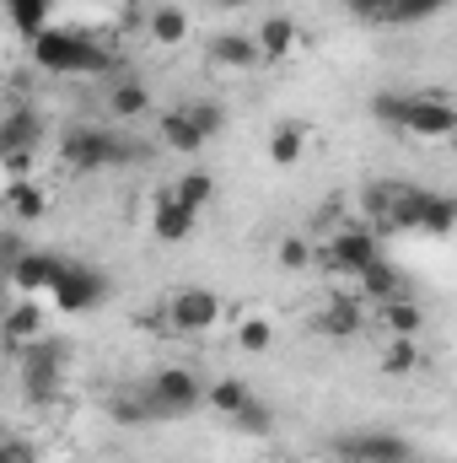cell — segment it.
I'll use <instances>...</instances> for the list:
<instances>
[{
    "label": "cell",
    "mask_w": 457,
    "mask_h": 463,
    "mask_svg": "<svg viewBox=\"0 0 457 463\" xmlns=\"http://www.w3.org/2000/svg\"><path fill=\"white\" fill-rule=\"evenodd\" d=\"M0 313H5V302H0Z\"/></svg>",
    "instance_id": "cell-40"
},
{
    "label": "cell",
    "mask_w": 457,
    "mask_h": 463,
    "mask_svg": "<svg viewBox=\"0 0 457 463\" xmlns=\"http://www.w3.org/2000/svg\"><path fill=\"white\" fill-rule=\"evenodd\" d=\"M0 463H38V453L27 442H0Z\"/></svg>",
    "instance_id": "cell-38"
},
{
    "label": "cell",
    "mask_w": 457,
    "mask_h": 463,
    "mask_svg": "<svg viewBox=\"0 0 457 463\" xmlns=\"http://www.w3.org/2000/svg\"><path fill=\"white\" fill-rule=\"evenodd\" d=\"M237 345L242 350H269L275 345V329H269V318H242V329H237Z\"/></svg>",
    "instance_id": "cell-33"
},
{
    "label": "cell",
    "mask_w": 457,
    "mask_h": 463,
    "mask_svg": "<svg viewBox=\"0 0 457 463\" xmlns=\"http://www.w3.org/2000/svg\"><path fill=\"white\" fill-rule=\"evenodd\" d=\"M318 329H323L329 340H355V335L366 329V307L350 302V297H334V302L318 313Z\"/></svg>",
    "instance_id": "cell-18"
},
{
    "label": "cell",
    "mask_w": 457,
    "mask_h": 463,
    "mask_svg": "<svg viewBox=\"0 0 457 463\" xmlns=\"http://www.w3.org/2000/svg\"><path fill=\"white\" fill-rule=\"evenodd\" d=\"M253 399V388L242 383V377H216V383H205V410H216V415H237L242 404Z\"/></svg>",
    "instance_id": "cell-23"
},
{
    "label": "cell",
    "mask_w": 457,
    "mask_h": 463,
    "mask_svg": "<svg viewBox=\"0 0 457 463\" xmlns=\"http://www.w3.org/2000/svg\"><path fill=\"white\" fill-rule=\"evenodd\" d=\"M253 43H258V60H264V65L291 60V49H296V22H291V16H264L258 33H253Z\"/></svg>",
    "instance_id": "cell-15"
},
{
    "label": "cell",
    "mask_w": 457,
    "mask_h": 463,
    "mask_svg": "<svg viewBox=\"0 0 457 463\" xmlns=\"http://www.w3.org/2000/svg\"><path fill=\"white\" fill-rule=\"evenodd\" d=\"M221 11H242V5H253V0H216Z\"/></svg>",
    "instance_id": "cell-39"
},
{
    "label": "cell",
    "mask_w": 457,
    "mask_h": 463,
    "mask_svg": "<svg viewBox=\"0 0 457 463\" xmlns=\"http://www.w3.org/2000/svg\"><path fill=\"white\" fill-rule=\"evenodd\" d=\"M33 156H38V151H5V156H0V173H5V178H33Z\"/></svg>",
    "instance_id": "cell-36"
},
{
    "label": "cell",
    "mask_w": 457,
    "mask_h": 463,
    "mask_svg": "<svg viewBox=\"0 0 457 463\" xmlns=\"http://www.w3.org/2000/svg\"><path fill=\"white\" fill-rule=\"evenodd\" d=\"M5 211H11L16 222H38V216L49 211V194H43L33 178H11V184H5Z\"/></svg>",
    "instance_id": "cell-22"
},
{
    "label": "cell",
    "mask_w": 457,
    "mask_h": 463,
    "mask_svg": "<svg viewBox=\"0 0 457 463\" xmlns=\"http://www.w3.org/2000/svg\"><path fill=\"white\" fill-rule=\"evenodd\" d=\"M173 194H178V200H183L189 211H205V205H210V194H216V178L194 167V173H183V178L173 184Z\"/></svg>",
    "instance_id": "cell-28"
},
{
    "label": "cell",
    "mask_w": 457,
    "mask_h": 463,
    "mask_svg": "<svg viewBox=\"0 0 457 463\" xmlns=\"http://www.w3.org/2000/svg\"><path fill=\"white\" fill-rule=\"evenodd\" d=\"M200 227V211H189L173 189H162L156 200H151V232L162 237V242H189Z\"/></svg>",
    "instance_id": "cell-9"
},
{
    "label": "cell",
    "mask_w": 457,
    "mask_h": 463,
    "mask_svg": "<svg viewBox=\"0 0 457 463\" xmlns=\"http://www.w3.org/2000/svg\"><path fill=\"white\" fill-rule=\"evenodd\" d=\"M420 361H425V355H420L415 340H393V345L382 350V372H387V377H409V372H420Z\"/></svg>",
    "instance_id": "cell-30"
},
{
    "label": "cell",
    "mask_w": 457,
    "mask_h": 463,
    "mask_svg": "<svg viewBox=\"0 0 457 463\" xmlns=\"http://www.w3.org/2000/svg\"><path fill=\"white\" fill-rule=\"evenodd\" d=\"M22 253H27V232H0V275H11Z\"/></svg>",
    "instance_id": "cell-34"
},
{
    "label": "cell",
    "mask_w": 457,
    "mask_h": 463,
    "mask_svg": "<svg viewBox=\"0 0 457 463\" xmlns=\"http://www.w3.org/2000/svg\"><path fill=\"white\" fill-rule=\"evenodd\" d=\"M442 11H447V0H387L382 22H393V27H420V22H431V16H442Z\"/></svg>",
    "instance_id": "cell-24"
},
{
    "label": "cell",
    "mask_w": 457,
    "mask_h": 463,
    "mask_svg": "<svg viewBox=\"0 0 457 463\" xmlns=\"http://www.w3.org/2000/svg\"><path fill=\"white\" fill-rule=\"evenodd\" d=\"M108 415H114L118 426H145L151 420V404H145V393H118L114 404H108Z\"/></svg>",
    "instance_id": "cell-32"
},
{
    "label": "cell",
    "mask_w": 457,
    "mask_h": 463,
    "mask_svg": "<svg viewBox=\"0 0 457 463\" xmlns=\"http://www.w3.org/2000/svg\"><path fill=\"white\" fill-rule=\"evenodd\" d=\"M38 335H43V313H38V302H33V297L0 313V340H5V345L22 350V345H33Z\"/></svg>",
    "instance_id": "cell-16"
},
{
    "label": "cell",
    "mask_w": 457,
    "mask_h": 463,
    "mask_svg": "<svg viewBox=\"0 0 457 463\" xmlns=\"http://www.w3.org/2000/svg\"><path fill=\"white\" fill-rule=\"evenodd\" d=\"M162 318H167L173 335H210V329L221 324V297L205 291V286H183V291L162 307Z\"/></svg>",
    "instance_id": "cell-7"
},
{
    "label": "cell",
    "mask_w": 457,
    "mask_h": 463,
    "mask_svg": "<svg viewBox=\"0 0 457 463\" xmlns=\"http://www.w3.org/2000/svg\"><path fill=\"white\" fill-rule=\"evenodd\" d=\"M60 264H65L60 253H43V248H27V253L16 259V269H11L5 280H11V286H16L22 297H33V291H49V286H54V275H60Z\"/></svg>",
    "instance_id": "cell-11"
},
{
    "label": "cell",
    "mask_w": 457,
    "mask_h": 463,
    "mask_svg": "<svg viewBox=\"0 0 457 463\" xmlns=\"http://www.w3.org/2000/svg\"><path fill=\"white\" fill-rule=\"evenodd\" d=\"M205 54H210L216 65H227V71H253V65H264V60H258V43H253V33H242V27L216 33V38L205 43Z\"/></svg>",
    "instance_id": "cell-13"
},
{
    "label": "cell",
    "mask_w": 457,
    "mask_h": 463,
    "mask_svg": "<svg viewBox=\"0 0 457 463\" xmlns=\"http://www.w3.org/2000/svg\"><path fill=\"white\" fill-rule=\"evenodd\" d=\"M140 393H145V404H151V420H183V415L205 410V383H200L189 366H162Z\"/></svg>",
    "instance_id": "cell-4"
},
{
    "label": "cell",
    "mask_w": 457,
    "mask_h": 463,
    "mask_svg": "<svg viewBox=\"0 0 457 463\" xmlns=\"http://www.w3.org/2000/svg\"><path fill=\"white\" fill-rule=\"evenodd\" d=\"M145 146L135 135H118V129H103V124H76L65 129V146H60V162L70 173H103V167H129L140 162Z\"/></svg>",
    "instance_id": "cell-2"
},
{
    "label": "cell",
    "mask_w": 457,
    "mask_h": 463,
    "mask_svg": "<svg viewBox=\"0 0 457 463\" xmlns=\"http://www.w3.org/2000/svg\"><path fill=\"white\" fill-rule=\"evenodd\" d=\"M377 253H382V242H377L371 227H344V232L329 237V248H323L318 259H323V269H334V275H360Z\"/></svg>",
    "instance_id": "cell-8"
},
{
    "label": "cell",
    "mask_w": 457,
    "mask_h": 463,
    "mask_svg": "<svg viewBox=\"0 0 457 463\" xmlns=\"http://www.w3.org/2000/svg\"><path fill=\"white\" fill-rule=\"evenodd\" d=\"M452 222H457V205L442 189H431V200H425V211H420V232H425V237H447Z\"/></svg>",
    "instance_id": "cell-27"
},
{
    "label": "cell",
    "mask_w": 457,
    "mask_h": 463,
    "mask_svg": "<svg viewBox=\"0 0 457 463\" xmlns=\"http://www.w3.org/2000/svg\"><path fill=\"white\" fill-rule=\"evenodd\" d=\"M151 109V92H145V81H135V76H124V81H114L108 87V114L118 118V124H129V118H140Z\"/></svg>",
    "instance_id": "cell-21"
},
{
    "label": "cell",
    "mask_w": 457,
    "mask_h": 463,
    "mask_svg": "<svg viewBox=\"0 0 457 463\" xmlns=\"http://www.w3.org/2000/svg\"><path fill=\"white\" fill-rule=\"evenodd\" d=\"M49 297H54V307L60 313H92V307H103L108 302V275L98 269V264H81V259H65L60 264V275H54V286H49Z\"/></svg>",
    "instance_id": "cell-5"
},
{
    "label": "cell",
    "mask_w": 457,
    "mask_h": 463,
    "mask_svg": "<svg viewBox=\"0 0 457 463\" xmlns=\"http://www.w3.org/2000/svg\"><path fill=\"white\" fill-rule=\"evenodd\" d=\"M377 318L393 329V340H415L425 329V307L415 297H393V302H377Z\"/></svg>",
    "instance_id": "cell-20"
},
{
    "label": "cell",
    "mask_w": 457,
    "mask_h": 463,
    "mask_svg": "<svg viewBox=\"0 0 457 463\" xmlns=\"http://www.w3.org/2000/svg\"><path fill=\"white\" fill-rule=\"evenodd\" d=\"M355 280H360V291H366L371 302H393V297H409V280H404V269H398L393 259H382V253H377V259H371V264H366Z\"/></svg>",
    "instance_id": "cell-14"
},
{
    "label": "cell",
    "mask_w": 457,
    "mask_h": 463,
    "mask_svg": "<svg viewBox=\"0 0 457 463\" xmlns=\"http://www.w3.org/2000/svg\"><path fill=\"white\" fill-rule=\"evenodd\" d=\"M60 372H65V345L60 340L22 345V393H27V404H49L60 393Z\"/></svg>",
    "instance_id": "cell-6"
},
{
    "label": "cell",
    "mask_w": 457,
    "mask_h": 463,
    "mask_svg": "<svg viewBox=\"0 0 457 463\" xmlns=\"http://www.w3.org/2000/svg\"><path fill=\"white\" fill-rule=\"evenodd\" d=\"M49 11H54V0H5V16H11V27H16L22 38L43 33V27H49Z\"/></svg>",
    "instance_id": "cell-25"
},
{
    "label": "cell",
    "mask_w": 457,
    "mask_h": 463,
    "mask_svg": "<svg viewBox=\"0 0 457 463\" xmlns=\"http://www.w3.org/2000/svg\"><path fill=\"white\" fill-rule=\"evenodd\" d=\"M302 151H307V129H302V124H280V129L269 135V162H275V167L302 162Z\"/></svg>",
    "instance_id": "cell-26"
},
{
    "label": "cell",
    "mask_w": 457,
    "mask_h": 463,
    "mask_svg": "<svg viewBox=\"0 0 457 463\" xmlns=\"http://www.w3.org/2000/svg\"><path fill=\"white\" fill-rule=\"evenodd\" d=\"M156 135H162V146H167V151H178V156H194V151L205 146V135L189 124L183 103H178V109H167V114L156 118Z\"/></svg>",
    "instance_id": "cell-19"
},
{
    "label": "cell",
    "mask_w": 457,
    "mask_h": 463,
    "mask_svg": "<svg viewBox=\"0 0 457 463\" xmlns=\"http://www.w3.org/2000/svg\"><path fill=\"white\" fill-rule=\"evenodd\" d=\"M371 118H382L393 129H409L420 140H447L457 129V109L447 98H409V92H377L371 98Z\"/></svg>",
    "instance_id": "cell-3"
},
{
    "label": "cell",
    "mask_w": 457,
    "mask_h": 463,
    "mask_svg": "<svg viewBox=\"0 0 457 463\" xmlns=\"http://www.w3.org/2000/svg\"><path fill=\"white\" fill-rule=\"evenodd\" d=\"M145 33H151L156 49H183L189 43V11L183 5H156L145 16Z\"/></svg>",
    "instance_id": "cell-17"
},
{
    "label": "cell",
    "mask_w": 457,
    "mask_h": 463,
    "mask_svg": "<svg viewBox=\"0 0 457 463\" xmlns=\"http://www.w3.org/2000/svg\"><path fill=\"white\" fill-rule=\"evenodd\" d=\"M43 140V114L33 103H16L11 114H0V146L5 151H38Z\"/></svg>",
    "instance_id": "cell-12"
},
{
    "label": "cell",
    "mask_w": 457,
    "mask_h": 463,
    "mask_svg": "<svg viewBox=\"0 0 457 463\" xmlns=\"http://www.w3.org/2000/svg\"><path fill=\"white\" fill-rule=\"evenodd\" d=\"M360 22H382V11H387V0H344Z\"/></svg>",
    "instance_id": "cell-37"
},
{
    "label": "cell",
    "mask_w": 457,
    "mask_h": 463,
    "mask_svg": "<svg viewBox=\"0 0 457 463\" xmlns=\"http://www.w3.org/2000/svg\"><path fill=\"white\" fill-rule=\"evenodd\" d=\"M340 453L350 463H409V442L393 431H360V437H344Z\"/></svg>",
    "instance_id": "cell-10"
},
{
    "label": "cell",
    "mask_w": 457,
    "mask_h": 463,
    "mask_svg": "<svg viewBox=\"0 0 457 463\" xmlns=\"http://www.w3.org/2000/svg\"><path fill=\"white\" fill-rule=\"evenodd\" d=\"M183 114H189V124L205 135V146L227 129V109H221V103H205V98H200V103H183Z\"/></svg>",
    "instance_id": "cell-31"
},
{
    "label": "cell",
    "mask_w": 457,
    "mask_h": 463,
    "mask_svg": "<svg viewBox=\"0 0 457 463\" xmlns=\"http://www.w3.org/2000/svg\"><path fill=\"white\" fill-rule=\"evenodd\" d=\"M27 49H33V65H38L43 76H108V71H114V54H108L103 43H92L87 33L54 27V22H49L43 33H33Z\"/></svg>",
    "instance_id": "cell-1"
},
{
    "label": "cell",
    "mask_w": 457,
    "mask_h": 463,
    "mask_svg": "<svg viewBox=\"0 0 457 463\" xmlns=\"http://www.w3.org/2000/svg\"><path fill=\"white\" fill-rule=\"evenodd\" d=\"M231 426H237L242 437H269V431H275V410H269V404H258V399H247V404L231 415Z\"/></svg>",
    "instance_id": "cell-29"
},
{
    "label": "cell",
    "mask_w": 457,
    "mask_h": 463,
    "mask_svg": "<svg viewBox=\"0 0 457 463\" xmlns=\"http://www.w3.org/2000/svg\"><path fill=\"white\" fill-rule=\"evenodd\" d=\"M280 264H285V269H307V264H312L307 237H285V242H280Z\"/></svg>",
    "instance_id": "cell-35"
}]
</instances>
